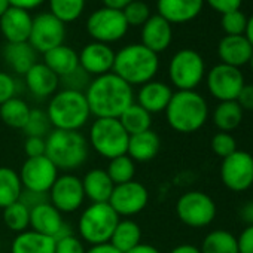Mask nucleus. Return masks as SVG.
<instances>
[{"mask_svg": "<svg viewBox=\"0 0 253 253\" xmlns=\"http://www.w3.org/2000/svg\"><path fill=\"white\" fill-rule=\"evenodd\" d=\"M89 112L95 118H119L122 112L134 103L133 86L113 72L91 79L85 89Z\"/></svg>", "mask_w": 253, "mask_h": 253, "instance_id": "f257e3e1", "label": "nucleus"}, {"mask_svg": "<svg viewBox=\"0 0 253 253\" xmlns=\"http://www.w3.org/2000/svg\"><path fill=\"white\" fill-rule=\"evenodd\" d=\"M164 113L171 130L180 134H192L207 122L209 104L195 89L176 91Z\"/></svg>", "mask_w": 253, "mask_h": 253, "instance_id": "f03ea898", "label": "nucleus"}, {"mask_svg": "<svg viewBox=\"0 0 253 253\" xmlns=\"http://www.w3.org/2000/svg\"><path fill=\"white\" fill-rule=\"evenodd\" d=\"M160 69L158 54L152 52L142 43L126 45L115 52L112 72L128 85H143L154 81Z\"/></svg>", "mask_w": 253, "mask_h": 253, "instance_id": "7ed1b4c3", "label": "nucleus"}, {"mask_svg": "<svg viewBox=\"0 0 253 253\" xmlns=\"http://www.w3.org/2000/svg\"><path fill=\"white\" fill-rule=\"evenodd\" d=\"M45 155L52 161L58 171L72 173L81 169L89 155V145L81 131L52 130L46 139Z\"/></svg>", "mask_w": 253, "mask_h": 253, "instance_id": "20e7f679", "label": "nucleus"}, {"mask_svg": "<svg viewBox=\"0 0 253 253\" xmlns=\"http://www.w3.org/2000/svg\"><path fill=\"white\" fill-rule=\"evenodd\" d=\"M46 113L54 130L66 131H81L91 118L85 94L64 88L49 98Z\"/></svg>", "mask_w": 253, "mask_h": 253, "instance_id": "39448f33", "label": "nucleus"}, {"mask_svg": "<svg viewBox=\"0 0 253 253\" xmlns=\"http://www.w3.org/2000/svg\"><path fill=\"white\" fill-rule=\"evenodd\" d=\"M88 145L101 158L112 160L126 154L130 136L116 118H95L88 131Z\"/></svg>", "mask_w": 253, "mask_h": 253, "instance_id": "423d86ee", "label": "nucleus"}, {"mask_svg": "<svg viewBox=\"0 0 253 253\" xmlns=\"http://www.w3.org/2000/svg\"><path fill=\"white\" fill-rule=\"evenodd\" d=\"M119 219L109 203H91L78 219L79 238L91 246L109 243Z\"/></svg>", "mask_w": 253, "mask_h": 253, "instance_id": "0eeeda50", "label": "nucleus"}, {"mask_svg": "<svg viewBox=\"0 0 253 253\" xmlns=\"http://www.w3.org/2000/svg\"><path fill=\"white\" fill-rule=\"evenodd\" d=\"M206 64L203 57L194 49L177 51L169 64L170 82L177 91H192L204 79Z\"/></svg>", "mask_w": 253, "mask_h": 253, "instance_id": "6e6552de", "label": "nucleus"}, {"mask_svg": "<svg viewBox=\"0 0 253 253\" xmlns=\"http://www.w3.org/2000/svg\"><path fill=\"white\" fill-rule=\"evenodd\" d=\"M217 207L214 200L201 191H189L179 197L176 214L179 220L189 228L209 226L216 219Z\"/></svg>", "mask_w": 253, "mask_h": 253, "instance_id": "1a4fd4ad", "label": "nucleus"}, {"mask_svg": "<svg viewBox=\"0 0 253 253\" xmlns=\"http://www.w3.org/2000/svg\"><path fill=\"white\" fill-rule=\"evenodd\" d=\"M128 27L130 26L122 11L106 6L94 11L86 20V30L94 42H101L106 45L121 41L128 32Z\"/></svg>", "mask_w": 253, "mask_h": 253, "instance_id": "9d476101", "label": "nucleus"}, {"mask_svg": "<svg viewBox=\"0 0 253 253\" xmlns=\"http://www.w3.org/2000/svg\"><path fill=\"white\" fill-rule=\"evenodd\" d=\"M222 183L232 192H244L253 186V155L246 151H235L222 160Z\"/></svg>", "mask_w": 253, "mask_h": 253, "instance_id": "9b49d317", "label": "nucleus"}, {"mask_svg": "<svg viewBox=\"0 0 253 253\" xmlns=\"http://www.w3.org/2000/svg\"><path fill=\"white\" fill-rule=\"evenodd\" d=\"M148 203L149 191L143 183L137 180L115 185L113 192L109 198V206L119 217H131L139 214L146 209Z\"/></svg>", "mask_w": 253, "mask_h": 253, "instance_id": "f8f14e48", "label": "nucleus"}, {"mask_svg": "<svg viewBox=\"0 0 253 253\" xmlns=\"http://www.w3.org/2000/svg\"><path fill=\"white\" fill-rule=\"evenodd\" d=\"M48 200L63 214L78 211L86 200L81 177L73 173L58 174L48 192Z\"/></svg>", "mask_w": 253, "mask_h": 253, "instance_id": "ddd939ff", "label": "nucleus"}, {"mask_svg": "<svg viewBox=\"0 0 253 253\" xmlns=\"http://www.w3.org/2000/svg\"><path fill=\"white\" fill-rule=\"evenodd\" d=\"M64 39L66 24L57 20L51 12H43L33 18L29 43L36 52L45 54L49 49L63 45Z\"/></svg>", "mask_w": 253, "mask_h": 253, "instance_id": "4468645a", "label": "nucleus"}, {"mask_svg": "<svg viewBox=\"0 0 253 253\" xmlns=\"http://www.w3.org/2000/svg\"><path fill=\"white\" fill-rule=\"evenodd\" d=\"M18 174L24 189L48 194L58 177V169L52 164V161L46 155H43V157L27 158L23 163Z\"/></svg>", "mask_w": 253, "mask_h": 253, "instance_id": "2eb2a0df", "label": "nucleus"}, {"mask_svg": "<svg viewBox=\"0 0 253 253\" xmlns=\"http://www.w3.org/2000/svg\"><path fill=\"white\" fill-rule=\"evenodd\" d=\"M244 76L240 69L228 64H216L207 73V88L217 101L237 100L244 86Z\"/></svg>", "mask_w": 253, "mask_h": 253, "instance_id": "dca6fc26", "label": "nucleus"}, {"mask_svg": "<svg viewBox=\"0 0 253 253\" xmlns=\"http://www.w3.org/2000/svg\"><path fill=\"white\" fill-rule=\"evenodd\" d=\"M30 229L55 240L73 234L70 225L66 223L63 213L49 201L42 203L30 210Z\"/></svg>", "mask_w": 253, "mask_h": 253, "instance_id": "f3484780", "label": "nucleus"}, {"mask_svg": "<svg viewBox=\"0 0 253 253\" xmlns=\"http://www.w3.org/2000/svg\"><path fill=\"white\" fill-rule=\"evenodd\" d=\"M79 55V67L89 76H101L110 73L115 63V51L101 42H91L82 48Z\"/></svg>", "mask_w": 253, "mask_h": 253, "instance_id": "a211bd4d", "label": "nucleus"}, {"mask_svg": "<svg viewBox=\"0 0 253 253\" xmlns=\"http://www.w3.org/2000/svg\"><path fill=\"white\" fill-rule=\"evenodd\" d=\"M33 18L29 11L11 6L0 18V30L8 43L29 42Z\"/></svg>", "mask_w": 253, "mask_h": 253, "instance_id": "6ab92c4d", "label": "nucleus"}, {"mask_svg": "<svg viewBox=\"0 0 253 253\" xmlns=\"http://www.w3.org/2000/svg\"><path fill=\"white\" fill-rule=\"evenodd\" d=\"M142 45L151 49L155 54L166 51L173 39L171 24L164 20L161 15H151L149 20L142 26Z\"/></svg>", "mask_w": 253, "mask_h": 253, "instance_id": "aec40b11", "label": "nucleus"}, {"mask_svg": "<svg viewBox=\"0 0 253 253\" xmlns=\"http://www.w3.org/2000/svg\"><path fill=\"white\" fill-rule=\"evenodd\" d=\"M173 97V89L170 85L161 81H149L143 84L137 91V104L148 110L151 115L166 112L170 100Z\"/></svg>", "mask_w": 253, "mask_h": 253, "instance_id": "412c9836", "label": "nucleus"}, {"mask_svg": "<svg viewBox=\"0 0 253 253\" xmlns=\"http://www.w3.org/2000/svg\"><path fill=\"white\" fill-rule=\"evenodd\" d=\"M204 0H158V15L170 24H183L197 18L203 9Z\"/></svg>", "mask_w": 253, "mask_h": 253, "instance_id": "4be33fe9", "label": "nucleus"}, {"mask_svg": "<svg viewBox=\"0 0 253 253\" xmlns=\"http://www.w3.org/2000/svg\"><path fill=\"white\" fill-rule=\"evenodd\" d=\"M253 54V46L244 35L240 36H225L217 45V55L223 64L240 69L249 64Z\"/></svg>", "mask_w": 253, "mask_h": 253, "instance_id": "5701e85b", "label": "nucleus"}, {"mask_svg": "<svg viewBox=\"0 0 253 253\" xmlns=\"http://www.w3.org/2000/svg\"><path fill=\"white\" fill-rule=\"evenodd\" d=\"M24 76L29 91L38 98L52 97L60 86V78L43 63H36Z\"/></svg>", "mask_w": 253, "mask_h": 253, "instance_id": "b1692460", "label": "nucleus"}, {"mask_svg": "<svg viewBox=\"0 0 253 253\" xmlns=\"http://www.w3.org/2000/svg\"><path fill=\"white\" fill-rule=\"evenodd\" d=\"M160 149H161V139L151 128L148 131L130 136L126 155L134 163H149L154 158H157Z\"/></svg>", "mask_w": 253, "mask_h": 253, "instance_id": "393cba45", "label": "nucleus"}, {"mask_svg": "<svg viewBox=\"0 0 253 253\" xmlns=\"http://www.w3.org/2000/svg\"><path fill=\"white\" fill-rule=\"evenodd\" d=\"M81 180L85 198H88L91 203H109L115 185L104 169H92L86 171Z\"/></svg>", "mask_w": 253, "mask_h": 253, "instance_id": "a878e982", "label": "nucleus"}, {"mask_svg": "<svg viewBox=\"0 0 253 253\" xmlns=\"http://www.w3.org/2000/svg\"><path fill=\"white\" fill-rule=\"evenodd\" d=\"M43 64L61 79L79 67V55L73 48L63 43L43 54Z\"/></svg>", "mask_w": 253, "mask_h": 253, "instance_id": "bb28decb", "label": "nucleus"}, {"mask_svg": "<svg viewBox=\"0 0 253 253\" xmlns=\"http://www.w3.org/2000/svg\"><path fill=\"white\" fill-rule=\"evenodd\" d=\"M11 253H55V238L27 229L15 235Z\"/></svg>", "mask_w": 253, "mask_h": 253, "instance_id": "cd10ccee", "label": "nucleus"}, {"mask_svg": "<svg viewBox=\"0 0 253 253\" xmlns=\"http://www.w3.org/2000/svg\"><path fill=\"white\" fill-rule=\"evenodd\" d=\"M38 52L29 42L21 43H6L3 48V58L6 64L18 75H26L36 63Z\"/></svg>", "mask_w": 253, "mask_h": 253, "instance_id": "c85d7f7f", "label": "nucleus"}, {"mask_svg": "<svg viewBox=\"0 0 253 253\" xmlns=\"http://www.w3.org/2000/svg\"><path fill=\"white\" fill-rule=\"evenodd\" d=\"M115 249H118L122 253H126L136 247L137 244L142 243V228L140 225L130 219V217H124L119 219L118 225L113 229V234L109 241Z\"/></svg>", "mask_w": 253, "mask_h": 253, "instance_id": "c756f323", "label": "nucleus"}, {"mask_svg": "<svg viewBox=\"0 0 253 253\" xmlns=\"http://www.w3.org/2000/svg\"><path fill=\"white\" fill-rule=\"evenodd\" d=\"M243 116H244L243 109L238 106L235 100H231V101H219V104L213 110L211 119L219 131L231 133L240 126Z\"/></svg>", "mask_w": 253, "mask_h": 253, "instance_id": "7c9ffc66", "label": "nucleus"}, {"mask_svg": "<svg viewBox=\"0 0 253 253\" xmlns=\"http://www.w3.org/2000/svg\"><path fill=\"white\" fill-rule=\"evenodd\" d=\"M118 119L128 136L148 131L152 126V115L136 101L126 107Z\"/></svg>", "mask_w": 253, "mask_h": 253, "instance_id": "2f4dec72", "label": "nucleus"}, {"mask_svg": "<svg viewBox=\"0 0 253 253\" xmlns=\"http://www.w3.org/2000/svg\"><path fill=\"white\" fill-rule=\"evenodd\" d=\"M23 191L20 174L11 167H0V209L20 201Z\"/></svg>", "mask_w": 253, "mask_h": 253, "instance_id": "473e14b6", "label": "nucleus"}, {"mask_svg": "<svg viewBox=\"0 0 253 253\" xmlns=\"http://www.w3.org/2000/svg\"><path fill=\"white\" fill-rule=\"evenodd\" d=\"M30 110V106L23 98L14 97L0 106V119L11 128L23 130L24 125L27 124Z\"/></svg>", "mask_w": 253, "mask_h": 253, "instance_id": "72a5a7b5", "label": "nucleus"}, {"mask_svg": "<svg viewBox=\"0 0 253 253\" xmlns=\"http://www.w3.org/2000/svg\"><path fill=\"white\" fill-rule=\"evenodd\" d=\"M201 253H238L237 237L226 229L210 231L200 247Z\"/></svg>", "mask_w": 253, "mask_h": 253, "instance_id": "f704fd0d", "label": "nucleus"}, {"mask_svg": "<svg viewBox=\"0 0 253 253\" xmlns=\"http://www.w3.org/2000/svg\"><path fill=\"white\" fill-rule=\"evenodd\" d=\"M104 170L107 171L113 185H122V183L134 180L136 163L125 154V155L109 160V164Z\"/></svg>", "mask_w": 253, "mask_h": 253, "instance_id": "c9c22d12", "label": "nucleus"}, {"mask_svg": "<svg viewBox=\"0 0 253 253\" xmlns=\"http://www.w3.org/2000/svg\"><path fill=\"white\" fill-rule=\"evenodd\" d=\"M3 222L9 231L17 234L24 232L30 229V209L17 201L3 209Z\"/></svg>", "mask_w": 253, "mask_h": 253, "instance_id": "e433bc0d", "label": "nucleus"}, {"mask_svg": "<svg viewBox=\"0 0 253 253\" xmlns=\"http://www.w3.org/2000/svg\"><path fill=\"white\" fill-rule=\"evenodd\" d=\"M51 14L63 24L76 21L85 8V0H49Z\"/></svg>", "mask_w": 253, "mask_h": 253, "instance_id": "4c0bfd02", "label": "nucleus"}, {"mask_svg": "<svg viewBox=\"0 0 253 253\" xmlns=\"http://www.w3.org/2000/svg\"><path fill=\"white\" fill-rule=\"evenodd\" d=\"M52 125L51 121L48 118L46 110L42 109H32L27 124L24 125V134L27 137H43L46 139V136L52 131Z\"/></svg>", "mask_w": 253, "mask_h": 253, "instance_id": "58836bf2", "label": "nucleus"}, {"mask_svg": "<svg viewBox=\"0 0 253 253\" xmlns=\"http://www.w3.org/2000/svg\"><path fill=\"white\" fill-rule=\"evenodd\" d=\"M220 26L226 36H240L244 35L246 27H247V17L240 11H231L222 15Z\"/></svg>", "mask_w": 253, "mask_h": 253, "instance_id": "ea45409f", "label": "nucleus"}, {"mask_svg": "<svg viewBox=\"0 0 253 253\" xmlns=\"http://www.w3.org/2000/svg\"><path fill=\"white\" fill-rule=\"evenodd\" d=\"M122 14L128 26H143L151 17L149 6L140 0H134L128 6H125L122 9Z\"/></svg>", "mask_w": 253, "mask_h": 253, "instance_id": "a19ab883", "label": "nucleus"}, {"mask_svg": "<svg viewBox=\"0 0 253 253\" xmlns=\"http://www.w3.org/2000/svg\"><path fill=\"white\" fill-rule=\"evenodd\" d=\"M210 146H211V151L223 160L237 151V140L231 133L219 131L211 137Z\"/></svg>", "mask_w": 253, "mask_h": 253, "instance_id": "79ce46f5", "label": "nucleus"}, {"mask_svg": "<svg viewBox=\"0 0 253 253\" xmlns=\"http://www.w3.org/2000/svg\"><path fill=\"white\" fill-rule=\"evenodd\" d=\"M91 76L88 73H85L81 67H78L75 72H72L70 75L64 76L60 79V84H64V89H73V91H81L85 92V89L88 88L91 79Z\"/></svg>", "mask_w": 253, "mask_h": 253, "instance_id": "37998d69", "label": "nucleus"}, {"mask_svg": "<svg viewBox=\"0 0 253 253\" xmlns=\"http://www.w3.org/2000/svg\"><path fill=\"white\" fill-rule=\"evenodd\" d=\"M85 243L79 235L70 234L55 240V253H85Z\"/></svg>", "mask_w": 253, "mask_h": 253, "instance_id": "c03bdc74", "label": "nucleus"}, {"mask_svg": "<svg viewBox=\"0 0 253 253\" xmlns=\"http://www.w3.org/2000/svg\"><path fill=\"white\" fill-rule=\"evenodd\" d=\"M17 92V82L15 79L5 72H0V106L8 100L14 98Z\"/></svg>", "mask_w": 253, "mask_h": 253, "instance_id": "a18cd8bd", "label": "nucleus"}, {"mask_svg": "<svg viewBox=\"0 0 253 253\" xmlns=\"http://www.w3.org/2000/svg\"><path fill=\"white\" fill-rule=\"evenodd\" d=\"M24 152L27 158L43 157L46 152V142L43 137H27L24 142Z\"/></svg>", "mask_w": 253, "mask_h": 253, "instance_id": "49530a36", "label": "nucleus"}, {"mask_svg": "<svg viewBox=\"0 0 253 253\" xmlns=\"http://www.w3.org/2000/svg\"><path fill=\"white\" fill-rule=\"evenodd\" d=\"M204 2H207L211 9L223 15L226 12L240 9L243 0H204Z\"/></svg>", "mask_w": 253, "mask_h": 253, "instance_id": "de8ad7c7", "label": "nucleus"}, {"mask_svg": "<svg viewBox=\"0 0 253 253\" xmlns=\"http://www.w3.org/2000/svg\"><path fill=\"white\" fill-rule=\"evenodd\" d=\"M238 253H253V225L246 226L237 237Z\"/></svg>", "mask_w": 253, "mask_h": 253, "instance_id": "09e8293b", "label": "nucleus"}, {"mask_svg": "<svg viewBox=\"0 0 253 253\" xmlns=\"http://www.w3.org/2000/svg\"><path fill=\"white\" fill-rule=\"evenodd\" d=\"M235 101L243 112H253V84H244Z\"/></svg>", "mask_w": 253, "mask_h": 253, "instance_id": "8fccbe9b", "label": "nucleus"}, {"mask_svg": "<svg viewBox=\"0 0 253 253\" xmlns=\"http://www.w3.org/2000/svg\"><path fill=\"white\" fill-rule=\"evenodd\" d=\"M20 201H21L27 209L32 210L33 207H36V206H39V204H42V203H46V201H49V200H48V194H41V192H33V191L24 189L23 194H21V197H20Z\"/></svg>", "mask_w": 253, "mask_h": 253, "instance_id": "3c124183", "label": "nucleus"}, {"mask_svg": "<svg viewBox=\"0 0 253 253\" xmlns=\"http://www.w3.org/2000/svg\"><path fill=\"white\" fill-rule=\"evenodd\" d=\"M238 216H240V220H241L246 226L253 225V200L244 203V204L240 207Z\"/></svg>", "mask_w": 253, "mask_h": 253, "instance_id": "603ef678", "label": "nucleus"}, {"mask_svg": "<svg viewBox=\"0 0 253 253\" xmlns=\"http://www.w3.org/2000/svg\"><path fill=\"white\" fill-rule=\"evenodd\" d=\"M43 2H45V0H9L11 6L20 8V9H24V11L35 9L38 6H41Z\"/></svg>", "mask_w": 253, "mask_h": 253, "instance_id": "864d4df0", "label": "nucleus"}, {"mask_svg": "<svg viewBox=\"0 0 253 253\" xmlns=\"http://www.w3.org/2000/svg\"><path fill=\"white\" fill-rule=\"evenodd\" d=\"M85 253H122L118 249H115L110 243H103V244H95L86 249Z\"/></svg>", "mask_w": 253, "mask_h": 253, "instance_id": "5fc2aeb1", "label": "nucleus"}, {"mask_svg": "<svg viewBox=\"0 0 253 253\" xmlns=\"http://www.w3.org/2000/svg\"><path fill=\"white\" fill-rule=\"evenodd\" d=\"M126 253H161V250L152 244H148V243H140L137 244L136 247H133L131 250H128Z\"/></svg>", "mask_w": 253, "mask_h": 253, "instance_id": "6e6d98bb", "label": "nucleus"}, {"mask_svg": "<svg viewBox=\"0 0 253 253\" xmlns=\"http://www.w3.org/2000/svg\"><path fill=\"white\" fill-rule=\"evenodd\" d=\"M131 2H134V0H103V5L106 8H110V9L122 11L125 6H128Z\"/></svg>", "mask_w": 253, "mask_h": 253, "instance_id": "4d7b16f0", "label": "nucleus"}, {"mask_svg": "<svg viewBox=\"0 0 253 253\" xmlns=\"http://www.w3.org/2000/svg\"><path fill=\"white\" fill-rule=\"evenodd\" d=\"M169 253H201V250L194 244H179L173 247Z\"/></svg>", "mask_w": 253, "mask_h": 253, "instance_id": "13d9d810", "label": "nucleus"}, {"mask_svg": "<svg viewBox=\"0 0 253 253\" xmlns=\"http://www.w3.org/2000/svg\"><path fill=\"white\" fill-rule=\"evenodd\" d=\"M244 36L247 38V41L253 46V15L250 18H247V27H246V32H244Z\"/></svg>", "mask_w": 253, "mask_h": 253, "instance_id": "bf43d9fd", "label": "nucleus"}, {"mask_svg": "<svg viewBox=\"0 0 253 253\" xmlns=\"http://www.w3.org/2000/svg\"><path fill=\"white\" fill-rule=\"evenodd\" d=\"M11 8L9 0H0V18L5 15V12Z\"/></svg>", "mask_w": 253, "mask_h": 253, "instance_id": "052dcab7", "label": "nucleus"}, {"mask_svg": "<svg viewBox=\"0 0 253 253\" xmlns=\"http://www.w3.org/2000/svg\"><path fill=\"white\" fill-rule=\"evenodd\" d=\"M249 66H250V70L253 72V54H252V57H250V60H249Z\"/></svg>", "mask_w": 253, "mask_h": 253, "instance_id": "680f3d73", "label": "nucleus"}, {"mask_svg": "<svg viewBox=\"0 0 253 253\" xmlns=\"http://www.w3.org/2000/svg\"><path fill=\"white\" fill-rule=\"evenodd\" d=\"M252 188H253V186H252Z\"/></svg>", "mask_w": 253, "mask_h": 253, "instance_id": "e2e57ef3", "label": "nucleus"}]
</instances>
